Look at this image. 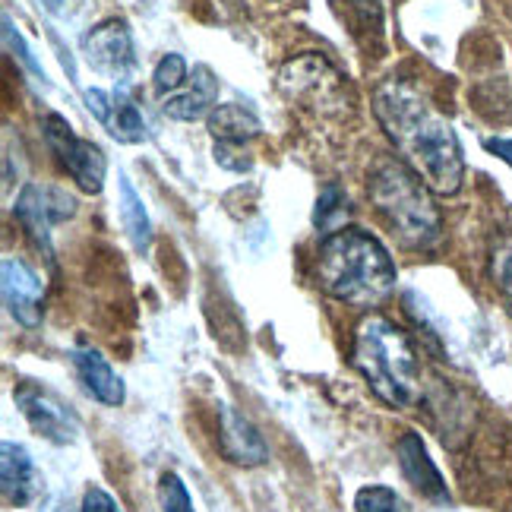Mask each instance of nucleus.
<instances>
[{"instance_id":"1","label":"nucleus","mask_w":512,"mask_h":512,"mask_svg":"<svg viewBox=\"0 0 512 512\" xmlns=\"http://www.w3.org/2000/svg\"><path fill=\"white\" fill-rule=\"evenodd\" d=\"M373 114L399 159L437 196H456L465 181L459 133L405 80H386L373 92Z\"/></svg>"},{"instance_id":"2","label":"nucleus","mask_w":512,"mask_h":512,"mask_svg":"<svg viewBox=\"0 0 512 512\" xmlns=\"http://www.w3.org/2000/svg\"><path fill=\"white\" fill-rule=\"evenodd\" d=\"M399 282L389 250L361 228L326 234L317 250V285L342 304L377 307Z\"/></svg>"},{"instance_id":"3","label":"nucleus","mask_w":512,"mask_h":512,"mask_svg":"<svg viewBox=\"0 0 512 512\" xmlns=\"http://www.w3.org/2000/svg\"><path fill=\"white\" fill-rule=\"evenodd\" d=\"M373 209L405 250H430L443 238V219L433 203V190L399 155H383L367 174Z\"/></svg>"},{"instance_id":"4","label":"nucleus","mask_w":512,"mask_h":512,"mask_svg":"<svg viewBox=\"0 0 512 512\" xmlns=\"http://www.w3.org/2000/svg\"><path fill=\"white\" fill-rule=\"evenodd\" d=\"M351 364L373 389V396L386 402L389 408H411L421 396V367L418 351L411 345L405 332L380 317L370 313L361 320L354 332Z\"/></svg>"},{"instance_id":"5","label":"nucleus","mask_w":512,"mask_h":512,"mask_svg":"<svg viewBox=\"0 0 512 512\" xmlns=\"http://www.w3.org/2000/svg\"><path fill=\"white\" fill-rule=\"evenodd\" d=\"M42 130H45L48 149L54 152V159L61 162V168L76 181V187L83 193H102L105 174H108V159H105L102 146L76 136L61 114H45Z\"/></svg>"},{"instance_id":"6","label":"nucleus","mask_w":512,"mask_h":512,"mask_svg":"<svg viewBox=\"0 0 512 512\" xmlns=\"http://www.w3.org/2000/svg\"><path fill=\"white\" fill-rule=\"evenodd\" d=\"M16 408L23 411V418L29 427L45 437L54 446H70L80 437V418L67 399H61L51 386L38 383V380H23L13 389Z\"/></svg>"},{"instance_id":"7","label":"nucleus","mask_w":512,"mask_h":512,"mask_svg":"<svg viewBox=\"0 0 512 512\" xmlns=\"http://www.w3.org/2000/svg\"><path fill=\"white\" fill-rule=\"evenodd\" d=\"M13 212H16L19 225L29 231V238L38 247L51 250V228L67 222V219H73V215H76V200L67 190H61V187L26 184L23 190H19V196H16Z\"/></svg>"},{"instance_id":"8","label":"nucleus","mask_w":512,"mask_h":512,"mask_svg":"<svg viewBox=\"0 0 512 512\" xmlns=\"http://www.w3.org/2000/svg\"><path fill=\"white\" fill-rule=\"evenodd\" d=\"M83 51L89 67L98 73H108L114 80H124L136 67V51H133V35L124 19H105L83 38Z\"/></svg>"},{"instance_id":"9","label":"nucleus","mask_w":512,"mask_h":512,"mask_svg":"<svg viewBox=\"0 0 512 512\" xmlns=\"http://www.w3.org/2000/svg\"><path fill=\"white\" fill-rule=\"evenodd\" d=\"M0 291H4V304L10 310V317L26 326L35 329L42 323V301H45V282L38 279L35 269L16 256H7L0 263Z\"/></svg>"},{"instance_id":"10","label":"nucleus","mask_w":512,"mask_h":512,"mask_svg":"<svg viewBox=\"0 0 512 512\" xmlns=\"http://www.w3.org/2000/svg\"><path fill=\"white\" fill-rule=\"evenodd\" d=\"M83 98H86V108L95 114V121L105 124V130L114 136L117 143L133 146V143H146L149 140L143 114H140V108H136V102L124 89H114V92L86 89Z\"/></svg>"},{"instance_id":"11","label":"nucleus","mask_w":512,"mask_h":512,"mask_svg":"<svg viewBox=\"0 0 512 512\" xmlns=\"http://www.w3.org/2000/svg\"><path fill=\"white\" fill-rule=\"evenodd\" d=\"M219 449L231 465L256 468L269 462V446L263 440V433L228 402L219 405Z\"/></svg>"},{"instance_id":"12","label":"nucleus","mask_w":512,"mask_h":512,"mask_svg":"<svg viewBox=\"0 0 512 512\" xmlns=\"http://www.w3.org/2000/svg\"><path fill=\"white\" fill-rule=\"evenodd\" d=\"M396 456H399V468L405 481L418 490L421 497L433 500V503H449V487L440 475V468L433 465L430 452L424 446V440L418 437L415 430H405L399 443H396Z\"/></svg>"},{"instance_id":"13","label":"nucleus","mask_w":512,"mask_h":512,"mask_svg":"<svg viewBox=\"0 0 512 512\" xmlns=\"http://www.w3.org/2000/svg\"><path fill=\"white\" fill-rule=\"evenodd\" d=\"M0 490L10 506H29L42 490V478H38L29 449L13 440H4L0 446Z\"/></svg>"},{"instance_id":"14","label":"nucleus","mask_w":512,"mask_h":512,"mask_svg":"<svg viewBox=\"0 0 512 512\" xmlns=\"http://www.w3.org/2000/svg\"><path fill=\"white\" fill-rule=\"evenodd\" d=\"M215 98H219V76H215L206 64L193 67L190 76V89L177 92L162 102V114L171 117V121H200V117H209V111L215 108Z\"/></svg>"},{"instance_id":"15","label":"nucleus","mask_w":512,"mask_h":512,"mask_svg":"<svg viewBox=\"0 0 512 512\" xmlns=\"http://www.w3.org/2000/svg\"><path fill=\"white\" fill-rule=\"evenodd\" d=\"M73 367L80 373V383L86 386V392L95 402L111 405V408L124 402V380L111 370V364L102 358V351L80 345L73 351Z\"/></svg>"},{"instance_id":"16","label":"nucleus","mask_w":512,"mask_h":512,"mask_svg":"<svg viewBox=\"0 0 512 512\" xmlns=\"http://www.w3.org/2000/svg\"><path fill=\"white\" fill-rule=\"evenodd\" d=\"M206 127L212 133L215 143H234V146H244L250 140H256L263 130L260 117H256L250 108L231 102V105H215L206 117Z\"/></svg>"},{"instance_id":"17","label":"nucleus","mask_w":512,"mask_h":512,"mask_svg":"<svg viewBox=\"0 0 512 512\" xmlns=\"http://www.w3.org/2000/svg\"><path fill=\"white\" fill-rule=\"evenodd\" d=\"M121 219H124V231L133 244L136 253H146L152 244V225H149V215L143 206V196L133 190V184L121 174Z\"/></svg>"},{"instance_id":"18","label":"nucleus","mask_w":512,"mask_h":512,"mask_svg":"<svg viewBox=\"0 0 512 512\" xmlns=\"http://www.w3.org/2000/svg\"><path fill=\"white\" fill-rule=\"evenodd\" d=\"M348 215V196L336 187V184H329L323 193H320V200H317V212H313V225H317L320 231L332 234V231H339V222Z\"/></svg>"},{"instance_id":"19","label":"nucleus","mask_w":512,"mask_h":512,"mask_svg":"<svg viewBox=\"0 0 512 512\" xmlns=\"http://www.w3.org/2000/svg\"><path fill=\"white\" fill-rule=\"evenodd\" d=\"M354 512H399V497L392 487L367 484L354 494Z\"/></svg>"},{"instance_id":"20","label":"nucleus","mask_w":512,"mask_h":512,"mask_svg":"<svg viewBox=\"0 0 512 512\" xmlns=\"http://www.w3.org/2000/svg\"><path fill=\"white\" fill-rule=\"evenodd\" d=\"M152 80H155V89L159 92H174V89H181L190 76H187V61L181 54H165L159 64H155V73H152Z\"/></svg>"},{"instance_id":"21","label":"nucleus","mask_w":512,"mask_h":512,"mask_svg":"<svg viewBox=\"0 0 512 512\" xmlns=\"http://www.w3.org/2000/svg\"><path fill=\"white\" fill-rule=\"evenodd\" d=\"M159 503H162V512H193V500L187 494V487L174 471H165L159 481Z\"/></svg>"},{"instance_id":"22","label":"nucleus","mask_w":512,"mask_h":512,"mask_svg":"<svg viewBox=\"0 0 512 512\" xmlns=\"http://www.w3.org/2000/svg\"><path fill=\"white\" fill-rule=\"evenodd\" d=\"M494 279H497V288H500L503 301H506V310L512 313V244L497 250V256H494Z\"/></svg>"},{"instance_id":"23","label":"nucleus","mask_w":512,"mask_h":512,"mask_svg":"<svg viewBox=\"0 0 512 512\" xmlns=\"http://www.w3.org/2000/svg\"><path fill=\"white\" fill-rule=\"evenodd\" d=\"M215 162L228 171H250L253 168V159L244 152V146H234V143H215Z\"/></svg>"},{"instance_id":"24","label":"nucleus","mask_w":512,"mask_h":512,"mask_svg":"<svg viewBox=\"0 0 512 512\" xmlns=\"http://www.w3.org/2000/svg\"><path fill=\"white\" fill-rule=\"evenodd\" d=\"M4 38H7V45L19 54V61H23L26 64V70H32L35 76H42V80H45V70L42 67H38L35 64V57H32V51L26 48V42H23V35H19L16 29H13V19L10 16H4Z\"/></svg>"},{"instance_id":"25","label":"nucleus","mask_w":512,"mask_h":512,"mask_svg":"<svg viewBox=\"0 0 512 512\" xmlns=\"http://www.w3.org/2000/svg\"><path fill=\"white\" fill-rule=\"evenodd\" d=\"M83 512H121V506H117V500L108 494L105 487L92 484L83 494Z\"/></svg>"},{"instance_id":"26","label":"nucleus","mask_w":512,"mask_h":512,"mask_svg":"<svg viewBox=\"0 0 512 512\" xmlns=\"http://www.w3.org/2000/svg\"><path fill=\"white\" fill-rule=\"evenodd\" d=\"M484 146H487V152H494L500 162H506V165L512 168V140H503V136H494V140H487Z\"/></svg>"},{"instance_id":"27","label":"nucleus","mask_w":512,"mask_h":512,"mask_svg":"<svg viewBox=\"0 0 512 512\" xmlns=\"http://www.w3.org/2000/svg\"><path fill=\"white\" fill-rule=\"evenodd\" d=\"M61 4H64V0H48V7H51V10H57Z\"/></svg>"}]
</instances>
